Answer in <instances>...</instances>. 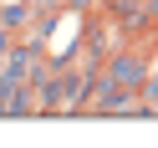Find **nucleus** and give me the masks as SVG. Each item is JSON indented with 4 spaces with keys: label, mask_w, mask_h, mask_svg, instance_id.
<instances>
[{
    "label": "nucleus",
    "mask_w": 158,
    "mask_h": 148,
    "mask_svg": "<svg viewBox=\"0 0 158 148\" xmlns=\"http://www.w3.org/2000/svg\"><path fill=\"white\" fill-rule=\"evenodd\" d=\"M143 102H148V112L158 117V66L148 72V82H143Z\"/></svg>",
    "instance_id": "nucleus-3"
},
{
    "label": "nucleus",
    "mask_w": 158,
    "mask_h": 148,
    "mask_svg": "<svg viewBox=\"0 0 158 148\" xmlns=\"http://www.w3.org/2000/svg\"><path fill=\"white\" fill-rule=\"evenodd\" d=\"M92 77H97V72H92L87 61H77V51L56 56L51 82H46V92H41L46 112H51V117H77V112H87V107H92Z\"/></svg>",
    "instance_id": "nucleus-1"
},
{
    "label": "nucleus",
    "mask_w": 158,
    "mask_h": 148,
    "mask_svg": "<svg viewBox=\"0 0 158 148\" xmlns=\"http://www.w3.org/2000/svg\"><path fill=\"white\" fill-rule=\"evenodd\" d=\"M97 72H107L117 87H133V92H143V82H148V72H153V61H148L138 46H117V51L107 56Z\"/></svg>",
    "instance_id": "nucleus-2"
}]
</instances>
